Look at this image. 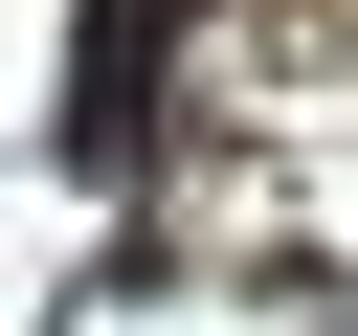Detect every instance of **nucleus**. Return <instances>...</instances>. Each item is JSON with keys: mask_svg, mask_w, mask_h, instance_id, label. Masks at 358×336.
<instances>
[{"mask_svg": "<svg viewBox=\"0 0 358 336\" xmlns=\"http://www.w3.org/2000/svg\"><path fill=\"white\" fill-rule=\"evenodd\" d=\"M134 112H157V0H90V45H67V157L134 179Z\"/></svg>", "mask_w": 358, "mask_h": 336, "instance_id": "f257e3e1", "label": "nucleus"}]
</instances>
